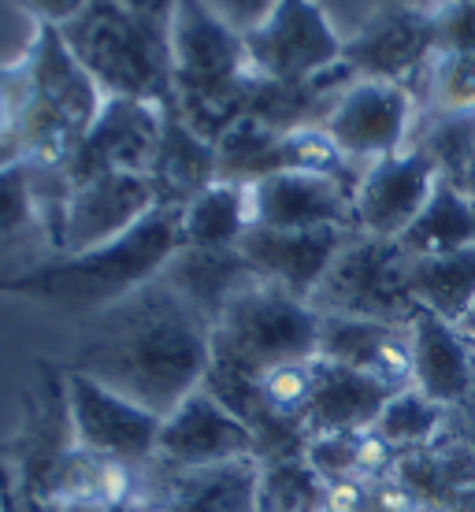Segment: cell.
I'll list each match as a JSON object with an SVG mask.
<instances>
[{
  "label": "cell",
  "mask_w": 475,
  "mask_h": 512,
  "mask_svg": "<svg viewBox=\"0 0 475 512\" xmlns=\"http://www.w3.org/2000/svg\"><path fill=\"white\" fill-rule=\"evenodd\" d=\"M412 386L446 409H461L475 390V342L457 323L416 308L409 320Z\"/></svg>",
  "instance_id": "e0dca14e"
},
{
  "label": "cell",
  "mask_w": 475,
  "mask_h": 512,
  "mask_svg": "<svg viewBox=\"0 0 475 512\" xmlns=\"http://www.w3.org/2000/svg\"><path fill=\"white\" fill-rule=\"evenodd\" d=\"M260 512H323L327 509V483L312 472L305 457L260 464Z\"/></svg>",
  "instance_id": "4dcf8cb0"
},
{
  "label": "cell",
  "mask_w": 475,
  "mask_h": 512,
  "mask_svg": "<svg viewBox=\"0 0 475 512\" xmlns=\"http://www.w3.org/2000/svg\"><path fill=\"white\" fill-rule=\"evenodd\" d=\"M164 112L160 104L108 97L90 134L67 156L71 186L97 175H149L153 179L160 141H164Z\"/></svg>",
  "instance_id": "9c48e42d"
},
{
  "label": "cell",
  "mask_w": 475,
  "mask_h": 512,
  "mask_svg": "<svg viewBox=\"0 0 475 512\" xmlns=\"http://www.w3.org/2000/svg\"><path fill=\"white\" fill-rule=\"evenodd\" d=\"M320 360L375 375L379 383L412 386L409 323L357 320V316H320Z\"/></svg>",
  "instance_id": "ac0fdd59"
},
{
  "label": "cell",
  "mask_w": 475,
  "mask_h": 512,
  "mask_svg": "<svg viewBox=\"0 0 475 512\" xmlns=\"http://www.w3.org/2000/svg\"><path fill=\"white\" fill-rule=\"evenodd\" d=\"M242 457H257L249 423L201 386L171 416H164L153 461H164L167 468H212Z\"/></svg>",
  "instance_id": "7c38bea8"
},
{
  "label": "cell",
  "mask_w": 475,
  "mask_h": 512,
  "mask_svg": "<svg viewBox=\"0 0 475 512\" xmlns=\"http://www.w3.org/2000/svg\"><path fill=\"white\" fill-rule=\"evenodd\" d=\"M15 4L38 26H56L60 30V26H67L71 19L86 12L93 0H15Z\"/></svg>",
  "instance_id": "836d02e7"
},
{
  "label": "cell",
  "mask_w": 475,
  "mask_h": 512,
  "mask_svg": "<svg viewBox=\"0 0 475 512\" xmlns=\"http://www.w3.org/2000/svg\"><path fill=\"white\" fill-rule=\"evenodd\" d=\"M182 249V208L160 205L116 242L86 253H52L41 264L0 282V294L30 297L45 305L93 316L116 305L138 286L153 282Z\"/></svg>",
  "instance_id": "3957f363"
},
{
  "label": "cell",
  "mask_w": 475,
  "mask_h": 512,
  "mask_svg": "<svg viewBox=\"0 0 475 512\" xmlns=\"http://www.w3.org/2000/svg\"><path fill=\"white\" fill-rule=\"evenodd\" d=\"M208 364L212 327L156 275L123 301L86 316L71 372L90 375L164 420L205 386Z\"/></svg>",
  "instance_id": "6da1fadb"
},
{
  "label": "cell",
  "mask_w": 475,
  "mask_h": 512,
  "mask_svg": "<svg viewBox=\"0 0 475 512\" xmlns=\"http://www.w3.org/2000/svg\"><path fill=\"white\" fill-rule=\"evenodd\" d=\"M160 275L208 327H216L223 308L231 305L245 286L257 282V271L249 268L242 249H193V245H182Z\"/></svg>",
  "instance_id": "ffe728a7"
},
{
  "label": "cell",
  "mask_w": 475,
  "mask_h": 512,
  "mask_svg": "<svg viewBox=\"0 0 475 512\" xmlns=\"http://www.w3.org/2000/svg\"><path fill=\"white\" fill-rule=\"evenodd\" d=\"M0 112H4V104H0Z\"/></svg>",
  "instance_id": "f35d334b"
},
{
  "label": "cell",
  "mask_w": 475,
  "mask_h": 512,
  "mask_svg": "<svg viewBox=\"0 0 475 512\" xmlns=\"http://www.w3.org/2000/svg\"><path fill=\"white\" fill-rule=\"evenodd\" d=\"M67 401H71L78 449L123 461L130 468L156 457V438H160V423H164L156 412L142 409L138 401L108 390L90 375L71 372V368H67Z\"/></svg>",
  "instance_id": "8fae6325"
},
{
  "label": "cell",
  "mask_w": 475,
  "mask_h": 512,
  "mask_svg": "<svg viewBox=\"0 0 475 512\" xmlns=\"http://www.w3.org/2000/svg\"><path fill=\"white\" fill-rule=\"evenodd\" d=\"M134 487V468L112 457H97L90 449H71L56 468L41 505L60 509H116Z\"/></svg>",
  "instance_id": "d4e9b609"
},
{
  "label": "cell",
  "mask_w": 475,
  "mask_h": 512,
  "mask_svg": "<svg viewBox=\"0 0 475 512\" xmlns=\"http://www.w3.org/2000/svg\"><path fill=\"white\" fill-rule=\"evenodd\" d=\"M416 119L420 101L412 86L390 78H349L320 127L331 134L338 153L364 171L383 156L409 149Z\"/></svg>",
  "instance_id": "52a82bcc"
},
{
  "label": "cell",
  "mask_w": 475,
  "mask_h": 512,
  "mask_svg": "<svg viewBox=\"0 0 475 512\" xmlns=\"http://www.w3.org/2000/svg\"><path fill=\"white\" fill-rule=\"evenodd\" d=\"M30 242L52 253L49 234L41 227L38 205H34V190H30V164L0 167V256H8L12 275L41 264L38 256L23 253Z\"/></svg>",
  "instance_id": "83f0119b"
},
{
  "label": "cell",
  "mask_w": 475,
  "mask_h": 512,
  "mask_svg": "<svg viewBox=\"0 0 475 512\" xmlns=\"http://www.w3.org/2000/svg\"><path fill=\"white\" fill-rule=\"evenodd\" d=\"M205 4L223 19V23L231 26L234 34H242V38H249V34L279 8V0H205Z\"/></svg>",
  "instance_id": "d6a6232c"
},
{
  "label": "cell",
  "mask_w": 475,
  "mask_h": 512,
  "mask_svg": "<svg viewBox=\"0 0 475 512\" xmlns=\"http://www.w3.org/2000/svg\"><path fill=\"white\" fill-rule=\"evenodd\" d=\"M394 479L420 501L427 512H446L468 483H475V446H468L457 431H446L435 446L401 453L394 464Z\"/></svg>",
  "instance_id": "7402d4cb"
},
{
  "label": "cell",
  "mask_w": 475,
  "mask_h": 512,
  "mask_svg": "<svg viewBox=\"0 0 475 512\" xmlns=\"http://www.w3.org/2000/svg\"><path fill=\"white\" fill-rule=\"evenodd\" d=\"M438 182H442V171L420 145H409L401 153L368 164L360 171L357 190H353L357 234L401 242L405 231L427 208Z\"/></svg>",
  "instance_id": "30bf717a"
},
{
  "label": "cell",
  "mask_w": 475,
  "mask_h": 512,
  "mask_svg": "<svg viewBox=\"0 0 475 512\" xmlns=\"http://www.w3.org/2000/svg\"><path fill=\"white\" fill-rule=\"evenodd\" d=\"M253 227L249 186L212 182L190 205H182V245L193 249H238Z\"/></svg>",
  "instance_id": "484cf974"
},
{
  "label": "cell",
  "mask_w": 475,
  "mask_h": 512,
  "mask_svg": "<svg viewBox=\"0 0 475 512\" xmlns=\"http://www.w3.org/2000/svg\"><path fill=\"white\" fill-rule=\"evenodd\" d=\"M420 90L431 119H475V49H435Z\"/></svg>",
  "instance_id": "f546056e"
},
{
  "label": "cell",
  "mask_w": 475,
  "mask_h": 512,
  "mask_svg": "<svg viewBox=\"0 0 475 512\" xmlns=\"http://www.w3.org/2000/svg\"><path fill=\"white\" fill-rule=\"evenodd\" d=\"M60 38L104 97L175 108L171 19L127 12L116 0H93L78 19L60 26Z\"/></svg>",
  "instance_id": "277c9868"
},
{
  "label": "cell",
  "mask_w": 475,
  "mask_h": 512,
  "mask_svg": "<svg viewBox=\"0 0 475 512\" xmlns=\"http://www.w3.org/2000/svg\"><path fill=\"white\" fill-rule=\"evenodd\" d=\"M468 245H475V201L442 175L420 219L401 238V249L409 256H435L457 253Z\"/></svg>",
  "instance_id": "4316f807"
},
{
  "label": "cell",
  "mask_w": 475,
  "mask_h": 512,
  "mask_svg": "<svg viewBox=\"0 0 475 512\" xmlns=\"http://www.w3.org/2000/svg\"><path fill=\"white\" fill-rule=\"evenodd\" d=\"M446 512H475V483H468V487L446 505Z\"/></svg>",
  "instance_id": "8d00e7d4"
},
{
  "label": "cell",
  "mask_w": 475,
  "mask_h": 512,
  "mask_svg": "<svg viewBox=\"0 0 475 512\" xmlns=\"http://www.w3.org/2000/svg\"><path fill=\"white\" fill-rule=\"evenodd\" d=\"M153 208L160 193L149 175H97L71 186L60 227V253H86L104 242H116L134 231Z\"/></svg>",
  "instance_id": "4fadbf2b"
},
{
  "label": "cell",
  "mask_w": 475,
  "mask_h": 512,
  "mask_svg": "<svg viewBox=\"0 0 475 512\" xmlns=\"http://www.w3.org/2000/svg\"><path fill=\"white\" fill-rule=\"evenodd\" d=\"M116 4H123L127 12L153 15V19H171V12H175L179 0H116Z\"/></svg>",
  "instance_id": "e575fe53"
},
{
  "label": "cell",
  "mask_w": 475,
  "mask_h": 512,
  "mask_svg": "<svg viewBox=\"0 0 475 512\" xmlns=\"http://www.w3.org/2000/svg\"><path fill=\"white\" fill-rule=\"evenodd\" d=\"M104 101L60 30L34 26L23 60L0 71V167L67 164Z\"/></svg>",
  "instance_id": "7a4b0ae2"
},
{
  "label": "cell",
  "mask_w": 475,
  "mask_h": 512,
  "mask_svg": "<svg viewBox=\"0 0 475 512\" xmlns=\"http://www.w3.org/2000/svg\"><path fill=\"white\" fill-rule=\"evenodd\" d=\"M320 357V312L271 282H253L212 327V372L264 379L275 368Z\"/></svg>",
  "instance_id": "5b68a950"
},
{
  "label": "cell",
  "mask_w": 475,
  "mask_h": 512,
  "mask_svg": "<svg viewBox=\"0 0 475 512\" xmlns=\"http://www.w3.org/2000/svg\"><path fill=\"white\" fill-rule=\"evenodd\" d=\"M409 253L401 242H383L368 234H353L342 253L334 256L309 305L320 316H357V320L409 323L416 301L409 294Z\"/></svg>",
  "instance_id": "8992f818"
},
{
  "label": "cell",
  "mask_w": 475,
  "mask_h": 512,
  "mask_svg": "<svg viewBox=\"0 0 475 512\" xmlns=\"http://www.w3.org/2000/svg\"><path fill=\"white\" fill-rule=\"evenodd\" d=\"M450 416L453 412L446 405H438L424 390L416 386H401L386 397L379 420L372 423V435L383 438L394 453H412V449L435 446L438 438L450 431Z\"/></svg>",
  "instance_id": "f1b7e54d"
},
{
  "label": "cell",
  "mask_w": 475,
  "mask_h": 512,
  "mask_svg": "<svg viewBox=\"0 0 475 512\" xmlns=\"http://www.w3.org/2000/svg\"><path fill=\"white\" fill-rule=\"evenodd\" d=\"M453 182H457V186H461V190L468 193V197H472V201H475V153L468 156V164L461 167V175H457V179H453Z\"/></svg>",
  "instance_id": "74e56055"
},
{
  "label": "cell",
  "mask_w": 475,
  "mask_h": 512,
  "mask_svg": "<svg viewBox=\"0 0 475 512\" xmlns=\"http://www.w3.org/2000/svg\"><path fill=\"white\" fill-rule=\"evenodd\" d=\"M249 64L275 86H309L342 67L346 38L316 0H279V8L245 38Z\"/></svg>",
  "instance_id": "ba28073f"
},
{
  "label": "cell",
  "mask_w": 475,
  "mask_h": 512,
  "mask_svg": "<svg viewBox=\"0 0 475 512\" xmlns=\"http://www.w3.org/2000/svg\"><path fill=\"white\" fill-rule=\"evenodd\" d=\"M364 453H368V431L364 435H312L305 446V461L312 464V472L320 475L327 487L357 479L364 472Z\"/></svg>",
  "instance_id": "1f68e13d"
},
{
  "label": "cell",
  "mask_w": 475,
  "mask_h": 512,
  "mask_svg": "<svg viewBox=\"0 0 475 512\" xmlns=\"http://www.w3.org/2000/svg\"><path fill=\"white\" fill-rule=\"evenodd\" d=\"M453 416H457V423H450V427L468 446H475V390L468 394V401H464L461 409H453Z\"/></svg>",
  "instance_id": "d590c367"
},
{
  "label": "cell",
  "mask_w": 475,
  "mask_h": 512,
  "mask_svg": "<svg viewBox=\"0 0 475 512\" xmlns=\"http://www.w3.org/2000/svg\"><path fill=\"white\" fill-rule=\"evenodd\" d=\"M323 512H327V509H323Z\"/></svg>",
  "instance_id": "ab89813d"
},
{
  "label": "cell",
  "mask_w": 475,
  "mask_h": 512,
  "mask_svg": "<svg viewBox=\"0 0 475 512\" xmlns=\"http://www.w3.org/2000/svg\"><path fill=\"white\" fill-rule=\"evenodd\" d=\"M353 182L320 175V171H279L249 186L253 227L268 231H323L342 227L357 231L353 223Z\"/></svg>",
  "instance_id": "5bb4252c"
},
{
  "label": "cell",
  "mask_w": 475,
  "mask_h": 512,
  "mask_svg": "<svg viewBox=\"0 0 475 512\" xmlns=\"http://www.w3.org/2000/svg\"><path fill=\"white\" fill-rule=\"evenodd\" d=\"M390 394H394V386L379 383L375 375L353 372V368L316 357V386H312L309 409H305L309 438L372 431Z\"/></svg>",
  "instance_id": "d6986e66"
},
{
  "label": "cell",
  "mask_w": 475,
  "mask_h": 512,
  "mask_svg": "<svg viewBox=\"0 0 475 512\" xmlns=\"http://www.w3.org/2000/svg\"><path fill=\"white\" fill-rule=\"evenodd\" d=\"M260 461L212 464V468H171L160 512H260Z\"/></svg>",
  "instance_id": "44dd1931"
},
{
  "label": "cell",
  "mask_w": 475,
  "mask_h": 512,
  "mask_svg": "<svg viewBox=\"0 0 475 512\" xmlns=\"http://www.w3.org/2000/svg\"><path fill=\"white\" fill-rule=\"evenodd\" d=\"M38 368L45 383L26 401L23 435L15 442L19 483L26 487V501L45 498L56 468L67 461L71 449H78L75 423H71V401H67V372H56L49 364H38Z\"/></svg>",
  "instance_id": "2e32d148"
},
{
  "label": "cell",
  "mask_w": 475,
  "mask_h": 512,
  "mask_svg": "<svg viewBox=\"0 0 475 512\" xmlns=\"http://www.w3.org/2000/svg\"><path fill=\"white\" fill-rule=\"evenodd\" d=\"M357 231L342 227H323V231H268V227H249L242 238V256L249 268L257 271L260 282H271L286 294L312 301L316 286L331 271L334 256Z\"/></svg>",
  "instance_id": "9a60e30c"
},
{
  "label": "cell",
  "mask_w": 475,
  "mask_h": 512,
  "mask_svg": "<svg viewBox=\"0 0 475 512\" xmlns=\"http://www.w3.org/2000/svg\"><path fill=\"white\" fill-rule=\"evenodd\" d=\"M153 182L160 205L171 208L190 205L197 193L219 182L216 141L201 138L175 108L164 112V141H160V156L153 167Z\"/></svg>",
  "instance_id": "603a6c76"
},
{
  "label": "cell",
  "mask_w": 475,
  "mask_h": 512,
  "mask_svg": "<svg viewBox=\"0 0 475 512\" xmlns=\"http://www.w3.org/2000/svg\"><path fill=\"white\" fill-rule=\"evenodd\" d=\"M405 279L416 308L461 327L475 308V245L457 253L409 256Z\"/></svg>",
  "instance_id": "cb8c5ba5"
}]
</instances>
